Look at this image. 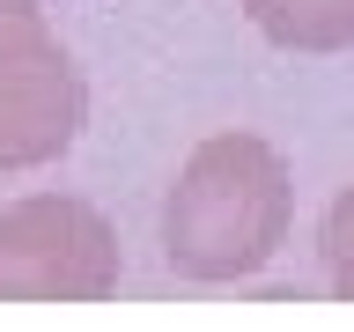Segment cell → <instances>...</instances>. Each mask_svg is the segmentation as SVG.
I'll use <instances>...</instances> for the list:
<instances>
[{
	"label": "cell",
	"instance_id": "obj_1",
	"mask_svg": "<svg viewBox=\"0 0 354 332\" xmlns=\"http://www.w3.org/2000/svg\"><path fill=\"white\" fill-rule=\"evenodd\" d=\"M295 177L288 155L259 133H214L177 163L162 192V259L185 281H251L288 243Z\"/></svg>",
	"mask_w": 354,
	"mask_h": 332
},
{
	"label": "cell",
	"instance_id": "obj_2",
	"mask_svg": "<svg viewBox=\"0 0 354 332\" xmlns=\"http://www.w3.org/2000/svg\"><path fill=\"white\" fill-rule=\"evenodd\" d=\"M126 281V251L88 199L30 192L0 207V303H104Z\"/></svg>",
	"mask_w": 354,
	"mask_h": 332
},
{
	"label": "cell",
	"instance_id": "obj_3",
	"mask_svg": "<svg viewBox=\"0 0 354 332\" xmlns=\"http://www.w3.org/2000/svg\"><path fill=\"white\" fill-rule=\"evenodd\" d=\"M88 89L37 0H0V177L44 170L82 140Z\"/></svg>",
	"mask_w": 354,
	"mask_h": 332
},
{
	"label": "cell",
	"instance_id": "obj_4",
	"mask_svg": "<svg viewBox=\"0 0 354 332\" xmlns=\"http://www.w3.org/2000/svg\"><path fill=\"white\" fill-rule=\"evenodd\" d=\"M243 15L281 52H354V0H243Z\"/></svg>",
	"mask_w": 354,
	"mask_h": 332
},
{
	"label": "cell",
	"instance_id": "obj_5",
	"mask_svg": "<svg viewBox=\"0 0 354 332\" xmlns=\"http://www.w3.org/2000/svg\"><path fill=\"white\" fill-rule=\"evenodd\" d=\"M317 251H325L332 295H339V303H354V185L325 207V221H317Z\"/></svg>",
	"mask_w": 354,
	"mask_h": 332
}]
</instances>
